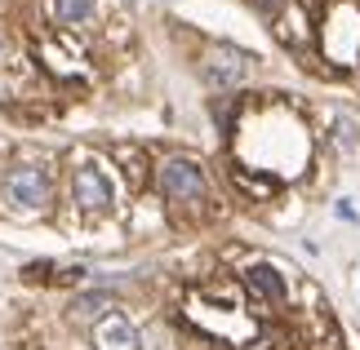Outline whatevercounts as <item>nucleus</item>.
<instances>
[{
	"label": "nucleus",
	"instance_id": "obj_7",
	"mask_svg": "<svg viewBox=\"0 0 360 350\" xmlns=\"http://www.w3.org/2000/svg\"><path fill=\"white\" fill-rule=\"evenodd\" d=\"M245 288L254 292L258 302H267V306H281L285 297H289V288H285V275L276 271V266H267V262H254V266H245Z\"/></svg>",
	"mask_w": 360,
	"mask_h": 350
},
{
	"label": "nucleus",
	"instance_id": "obj_2",
	"mask_svg": "<svg viewBox=\"0 0 360 350\" xmlns=\"http://www.w3.org/2000/svg\"><path fill=\"white\" fill-rule=\"evenodd\" d=\"M0 191L18 208H45L49 195H53V177H49L45 164H13L5 173V182H0Z\"/></svg>",
	"mask_w": 360,
	"mask_h": 350
},
{
	"label": "nucleus",
	"instance_id": "obj_6",
	"mask_svg": "<svg viewBox=\"0 0 360 350\" xmlns=\"http://www.w3.org/2000/svg\"><path fill=\"white\" fill-rule=\"evenodd\" d=\"M94 350H138V328L120 311H107L94 324Z\"/></svg>",
	"mask_w": 360,
	"mask_h": 350
},
{
	"label": "nucleus",
	"instance_id": "obj_8",
	"mask_svg": "<svg viewBox=\"0 0 360 350\" xmlns=\"http://www.w3.org/2000/svg\"><path fill=\"white\" fill-rule=\"evenodd\" d=\"M98 9V0H53V22L63 27H85Z\"/></svg>",
	"mask_w": 360,
	"mask_h": 350
},
{
	"label": "nucleus",
	"instance_id": "obj_3",
	"mask_svg": "<svg viewBox=\"0 0 360 350\" xmlns=\"http://www.w3.org/2000/svg\"><path fill=\"white\" fill-rule=\"evenodd\" d=\"M156 187H160L165 200H174V204H200L205 200V173H200V164L187 160V156L165 160L160 173H156Z\"/></svg>",
	"mask_w": 360,
	"mask_h": 350
},
{
	"label": "nucleus",
	"instance_id": "obj_5",
	"mask_svg": "<svg viewBox=\"0 0 360 350\" xmlns=\"http://www.w3.org/2000/svg\"><path fill=\"white\" fill-rule=\"evenodd\" d=\"M249 72V58L240 49H231V45H218L205 53V62H200V76H205V85H214V89H236L240 80Z\"/></svg>",
	"mask_w": 360,
	"mask_h": 350
},
{
	"label": "nucleus",
	"instance_id": "obj_4",
	"mask_svg": "<svg viewBox=\"0 0 360 350\" xmlns=\"http://www.w3.org/2000/svg\"><path fill=\"white\" fill-rule=\"evenodd\" d=\"M72 200L85 208V213H107L112 200H116L112 177H107L98 164H80V169L72 173Z\"/></svg>",
	"mask_w": 360,
	"mask_h": 350
},
{
	"label": "nucleus",
	"instance_id": "obj_1",
	"mask_svg": "<svg viewBox=\"0 0 360 350\" xmlns=\"http://www.w3.org/2000/svg\"><path fill=\"white\" fill-rule=\"evenodd\" d=\"M321 49L334 67H352L360 58V5L356 0H334L321 22Z\"/></svg>",
	"mask_w": 360,
	"mask_h": 350
},
{
	"label": "nucleus",
	"instance_id": "obj_9",
	"mask_svg": "<svg viewBox=\"0 0 360 350\" xmlns=\"http://www.w3.org/2000/svg\"><path fill=\"white\" fill-rule=\"evenodd\" d=\"M72 315L76 319H89V315H107V297H103V292H94V297H76V306H72Z\"/></svg>",
	"mask_w": 360,
	"mask_h": 350
},
{
	"label": "nucleus",
	"instance_id": "obj_10",
	"mask_svg": "<svg viewBox=\"0 0 360 350\" xmlns=\"http://www.w3.org/2000/svg\"><path fill=\"white\" fill-rule=\"evenodd\" d=\"M334 137H338V147H356V124L352 120H338V133Z\"/></svg>",
	"mask_w": 360,
	"mask_h": 350
}]
</instances>
